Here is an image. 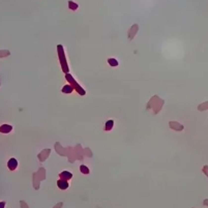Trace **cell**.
I'll list each match as a JSON object with an SVG mask.
<instances>
[{"mask_svg":"<svg viewBox=\"0 0 208 208\" xmlns=\"http://www.w3.org/2000/svg\"><path fill=\"white\" fill-rule=\"evenodd\" d=\"M7 166H8V169L11 170V171H14L17 169V166H18V161H17L16 158H10L8 160V163H7Z\"/></svg>","mask_w":208,"mask_h":208,"instance_id":"1","label":"cell"},{"mask_svg":"<svg viewBox=\"0 0 208 208\" xmlns=\"http://www.w3.org/2000/svg\"><path fill=\"white\" fill-rule=\"evenodd\" d=\"M62 91L64 92V93H71V92L73 91V88L71 87V86L66 85V86H64V87L62 88Z\"/></svg>","mask_w":208,"mask_h":208,"instance_id":"7","label":"cell"},{"mask_svg":"<svg viewBox=\"0 0 208 208\" xmlns=\"http://www.w3.org/2000/svg\"><path fill=\"white\" fill-rule=\"evenodd\" d=\"M57 185L60 189H66L68 187V182L67 180H64V179H60V180L57 181Z\"/></svg>","mask_w":208,"mask_h":208,"instance_id":"2","label":"cell"},{"mask_svg":"<svg viewBox=\"0 0 208 208\" xmlns=\"http://www.w3.org/2000/svg\"><path fill=\"white\" fill-rule=\"evenodd\" d=\"M60 178L61 179H64V180H68V179H71L73 177V174L71 172H68V171H63L60 173Z\"/></svg>","mask_w":208,"mask_h":208,"instance_id":"3","label":"cell"},{"mask_svg":"<svg viewBox=\"0 0 208 208\" xmlns=\"http://www.w3.org/2000/svg\"><path fill=\"white\" fill-rule=\"evenodd\" d=\"M68 4H69V7H71L72 9H77V8H78V5H77V4H75V3H73L72 1H69V3H68Z\"/></svg>","mask_w":208,"mask_h":208,"instance_id":"9","label":"cell"},{"mask_svg":"<svg viewBox=\"0 0 208 208\" xmlns=\"http://www.w3.org/2000/svg\"><path fill=\"white\" fill-rule=\"evenodd\" d=\"M113 125H114V122H113V120H109L107 121V123H106V126H105V129L106 130H110L112 128H113Z\"/></svg>","mask_w":208,"mask_h":208,"instance_id":"5","label":"cell"},{"mask_svg":"<svg viewBox=\"0 0 208 208\" xmlns=\"http://www.w3.org/2000/svg\"><path fill=\"white\" fill-rule=\"evenodd\" d=\"M13 130L10 125L8 124H3L0 126V132H2V134H7V132H10V130Z\"/></svg>","mask_w":208,"mask_h":208,"instance_id":"4","label":"cell"},{"mask_svg":"<svg viewBox=\"0 0 208 208\" xmlns=\"http://www.w3.org/2000/svg\"><path fill=\"white\" fill-rule=\"evenodd\" d=\"M80 170H81V172H82L83 174H89V169L86 166H84V165L80 167Z\"/></svg>","mask_w":208,"mask_h":208,"instance_id":"8","label":"cell"},{"mask_svg":"<svg viewBox=\"0 0 208 208\" xmlns=\"http://www.w3.org/2000/svg\"><path fill=\"white\" fill-rule=\"evenodd\" d=\"M108 62H109V64L111 65V66H117L118 65V61L116 60V59H112V58H110L109 60H108Z\"/></svg>","mask_w":208,"mask_h":208,"instance_id":"6","label":"cell"},{"mask_svg":"<svg viewBox=\"0 0 208 208\" xmlns=\"http://www.w3.org/2000/svg\"><path fill=\"white\" fill-rule=\"evenodd\" d=\"M4 205H5V203H4V202H1V203H0V208H1L2 206H4Z\"/></svg>","mask_w":208,"mask_h":208,"instance_id":"10","label":"cell"}]
</instances>
